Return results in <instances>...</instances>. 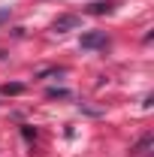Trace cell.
Returning a JSON list of instances; mask_svg holds the SVG:
<instances>
[{
  "label": "cell",
  "mask_w": 154,
  "mask_h": 157,
  "mask_svg": "<svg viewBox=\"0 0 154 157\" xmlns=\"http://www.w3.org/2000/svg\"><path fill=\"white\" fill-rule=\"evenodd\" d=\"M79 15H60L55 24H52V30H58V33H67V30H73V27H79Z\"/></svg>",
  "instance_id": "7a4b0ae2"
},
{
  "label": "cell",
  "mask_w": 154,
  "mask_h": 157,
  "mask_svg": "<svg viewBox=\"0 0 154 157\" xmlns=\"http://www.w3.org/2000/svg\"><path fill=\"white\" fill-rule=\"evenodd\" d=\"M6 18H9V9H0V24H3Z\"/></svg>",
  "instance_id": "5b68a950"
},
{
  "label": "cell",
  "mask_w": 154,
  "mask_h": 157,
  "mask_svg": "<svg viewBox=\"0 0 154 157\" xmlns=\"http://www.w3.org/2000/svg\"><path fill=\"white\" fill-rule=\"evenodd\" d=\"M100 45H106V30H91L82 36V48H100Z\"/></svg>",
  "instance_id": "6da1fadb"
},
{
  "label": "cell",
  "mask_w": 154,
  "mask_h": 157,
  "mask_svg": "<svg viewBox=\"0 0 154 157\" xmlns=\"http://www.w3.org/2000/svg\"><path fill=\"white\" fill-rule=\"evenodd\" d=\"M112 9H115V3H109V0H106V3H91V9H88V12H91V15H106V12H112Z\"/></svg>",
  "instance_id": "3957f363"
},
{
  "label": "cell",
  "mask_w": 154,
  "mask_h": 157,
  "mask_svg": "<svg viewBox=\"0 0 154 157\" xmlns=\"http://www.w3.org/2000/svg\"><path fill=\"white\" fill-rule=\"evenodd\" d=\"M21 91V85H6V88H3V94H18Z\"/></svg>",
  "instance_id": "277c9868"
}]
</instances>
